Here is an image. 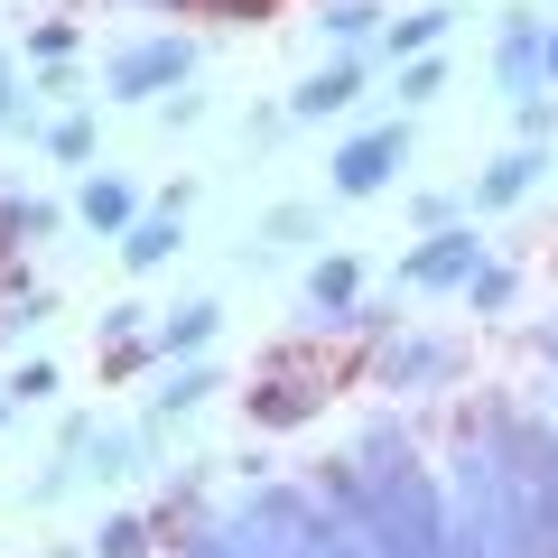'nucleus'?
Listing matches in <instances>:
<instances>
[{
  "mask_svg": "<svg viewBox=\"0 0 558 558\" xmlns=\"http://www.w3.org/2000/svg\"><path fill=\"white\" fill-rule=\"evenodd\" d=\"M215 317H223L215 299H186L178 317H159V336H149V344H159V363H168V354L186 363V354H196V344H215Z\"/></svg>",
  "mask_w": 558,
  "mask_h": 558,
  "instance_id": "obj_10",
  "label": "nucleus"
},
{
  "mask_svg": "<svg viewBox=\"0 0 558 558\" xmlns=\"http://www.w3.org/2000/svg\"><path fill=\"white\" fill-rule=\"evenodd\" d=\"M84 447H94V475H131V438H112V428H94Z\"/></svg>",
  "mask_w": 558,
  "mask_h": 558,
  "instance_id": "obj_25",
  "label": "nucleus"
},
{
  "mask_svg": "<svg viewBox=\"0 0 558 558\" xmlns=\"http://www.w3.org/2000/svg\"><path fill=\"white\" fill-rule=\"evenodd\" d=\"M47 149H57V159H94V112H65L57 131H47Z\"/></svg>",
  "mask_w": 558,
  "mask_h": 558,
  "instance_id": "obj_19",
  "label": "nucleus"
},
{
  "mask_svg": "<svg viewBox=\"0 0 558 558\" xmlns=\"http://www.w3.org/2000/svg\"><path fill=\"white\" fill-rule=\"evenodd\" d=\"M494 75H502V94H512V102H539V75H549V28H539V20H502Z\"/></svg>",
  "mask_w": 558,
  "mask_h": 558,
  "instance_id": "obj_5",
  "label": "nucleus"
},
{
  "mask_svg": "<svg viewBox=\"0 0 558 558\" xmlns=\"http://www.w3.org/2000/svg\"><path fill=\"white\" fill-rule=\"evenodd\" d=\"M457 373V354H447L438 336H400L391 354H381V391H418V381H447Z\"/></svg>",
  "mask_w": 558,
  "mask_h": 558,
  "instance_id": "obj_7",
  "label": "nucleus"
},
{
  "mask_svg": "<svg viewBox=\"0 0 558 558\" xmlns=\"http://www.w3.org/2000/svg\"><path fill=\"white\" fill-rule=\"evenodd\" d=\"M178 242H186V233H178V215L159 205V215H140L131 233H121V270H159V260L178 252Z\"/></svg>",
  "mask_w": 558,
  "mask_h": 558,
  "instance_id": "obj_12",
  "label": "nucleus"
},
{
  "mask_svg": "<svg viewBox=\"0 0 558 558\" xmlns=\"http://www.w3.org/2000/svg\"><path fill=\"white\" fill-rule=\"evenodd\" d=\"M512 289H521V270H502V260H484V279L465 289V299H475L484 317H494V307H512Z\"/></svg>",
  "mask_w": 558,
  "mask_h": 558,
  "instance_id": "obj_20",
  "label": "nucleus"
},
{
  "mask_svg": "<svg viewBox=\"0 0 558 558\" xmlns=\"http://www.w3.org/2000/svg\"><path fill=\"white\" fill-rule=\"evenodd\" d=\"M447 20H457V10H410V20H391V28H381V47H391V65L428 57V47L447 38Z\"/></svg>",
  "mask_w": 558,
  "mask_h": 558,
  "instance_id": "obj_13",
  "label": "nucleus"
},
{
  "mask_svg": "<svg viewBox=\"0 0 558 558\" xmlns=\"http://www.w3.org/2000/svg\"><path fill=\"white\" fill-rule=\"evenodd\" d=\"M94 549H102V558H140V549H149V521H140V512L102 521V539H94Z\"/></svg>",
  "mask_w": 558,
  "mask_h": 558,
  "instance_id": "obj_18",
  "label": "nucleus"
},
{
  "mask_svg": "<svg viewBox=\"0 0 558 558\" xmlns=\"http://www.w3.org/2000/svg\"><path fill=\"white\" fill-rule=\"evenodd\" d=\"M475 279H484V242L465 233V223L428 233L410 260H400V289H475Z\"/></svg>",
  "mask_w": 558,
  "mask_h": 558,
  "instance_id": "obj_4",
  "label": "nucleus"
},
{
  "mask_svg": "<svg viewBox=\"0 0 558 558\" xmlns=\"http://www.w3.org/2000/svg\"><path fill=\"white\" fill-rule=\"evenodd\" d=\"M0 233H10V242H38V233H57V205H38V196H10V205H0Z\"/></svg>",
  "mask_w": 558,
  "mask_h": 558,
  "instance_id": "obj_17",
  "label": "nucleus"
},
{
  "mask_svg": "<svg viewBox=\"0 0 558 558\" xmlns=\"http://www.w3.org/2000/svg\"><path fill=\"white\" fill-rule=\"evenodd\" d=\"M168 10H205V20H270L279 0H168Z\"/></svg>",
  "mask_w": 558,
  "mask_h": 558,
  "instance_id": "obj_21",
  "label": "nucleus"
},
{
  "mask_svg": "<svg viewBox=\"0 0 558 558\" xmlns=\"http://www.w3.org/2000/svg\"><path fill=\"white\" fill-rule=\"evenodd\" d=\"M186 558H260V549H242V531H196Z\"/></svg>",
  "mask_w": 558,
  "mask_h": 558,
  "instance_id": "obj_26",
  "label": "nucleus"
},
{
  "mask_svg": "<svg viewBox=\"0 0 558 558\" xmlns=\"http://www.w3.org/2000/svg\"><path fill=\"white\" fill-rule=\"evenodd\" d=\"M549 84H558V20H549Z\"/></svg>",
  "mask_w": 558,
  "mask_h": 558,
  "instance_id": "obj_28",
  "label": "nucleus"
},
{
  "mask_svg": "<svg viewBox=\"0 0 558 558\" xmlns=\"http://www.w3.org/2000/svg\"><path fill=\"white\" fill-rule=\"evenodd\" d=\"M10 410H20V400H10V391H0V428H10Z\"/></svg>",
  "mask_w": 558,
  "mask_h": 558,
  "instance_id": "obj_30",
  "label": "nucleus"
},
{
  "mask_svg": "<svg viewBox=\"0 0 558 558\" xmlns=\"http://www.w3.org/2000/svg\"><path fill=\"white\" fill-rule=\"evenodd\" d=\"M186 75H196V38H131L102 65V84H112L121 102H159V94H178Z\"/></svg>",
  "mask_w": 558,
  "mask_h": 558,
  "instance_id": "obj_2",
  "label": "nucleus"
},
{
  "mask_svg": "<svg viewBox=\"0 0 558 558\" xmlns=\"http://www.w3.org/2000/svg\"><path fill=\"white\" fill-rule=\"evenodd\" d=\"M539 354H549V363H558V326H549V336H539Z\"/></svg>",
  "mask_w": 558,
  "mask_h": 558,
  "instance_id": "obj_29",
  "label": "nucleus"
},
{
  "mask_svg": "<svg viewBox=\"0 0 558 558\" xmlns=\"http://www.w3.org/2000/svg\"><path fill=\"white\" fill-rule=\"evenodd\" d=\"M410 168V131L400 121H381V131H354L336 149V196H381V186Z\"/></svg>",
  "mask_w": 558,
  "mask_h": 558,
  "instance_id": "obj_3",
  "label": "nucleus"
},
{
  "mask_svg": "<svg viewBox=\"0 0 558 558\" xmlns=\"http://www.w3.org/2000/svg\"><path fill=\"white\" fill-rule=\"evenodd\" d=\"M75 215L94 223V233H131V186H121V178H94V186L75 196Z\"/></svg>",
  "mask_w": 558,
  "mask_h": 558,
  "instance_id": "obj_14",
  "label": "nucleus"
},
{
  "mask_svg": "<svg viewBox=\"0 0 558 558\" xmlns=\"http://www.w3.org/2000/svg\"><path fill=\"white\" fill-rule=\"evenodd\" d=\"M233 531H242V549H260V558H373L317 494H299V484H252V502H242Z\"/></svg>",
  "mask_w": 558,
  "mask_h": 558,
  "instance_id": "obj_1",
  "label": "nucleus"
},
{
  "mask_svg": "<svg viewBox=\"0 0 558 558\" xmlns=\"http://www.w3.org/2000/svg\"><path fill=\"white\" fill-rule=\"evenodd\" d=\"M28 57H47V65H65V57H75V28H65V20H47V28H28Z\"/></svg>",
  "mask_w": 558,
  "mask_h": 558,
  "instance_id": "obj_23",
  "label": "nucleus"
},
{
  "mask_svg": "<svg viewBox=\"0 0 558 558\" xmlns=\"http://www.w3.org/2000/svg\"><path fill=\"white\" fill-rule=\"evenodd\" d=\"M10 121H20V102H10V65H0V131H10Z\"/></svg>",
  "mask_w": 558,
  "mask_h": 558,
  "instance_id": "obj_27",
  "label": "nucleus"
},
{
  "mask_svg": "<svg viewBox=\"0 0 558 558\" xmlns=\"http://www.w3.org/2000/svg\"><path fill=\"white\" fill-rule=\"evenodd\" d=\"M539 168H549V149H531V140H521V149H502V159L475 178V205H521Z\"/></svg>",
  "mask_w": 558,
  "mask_h": 558,
  "instance_id": "obj_9",
  "label": "nucleus"
},
{
  "mask_svg": "<svg viewBox=\"0 0 558 558\" xmlns=\"http://www.w3.org/2000/svg\"><path fill=\"white\" fill-rule=\"evenodd\" d=\"M354 94H363V57H336V65H317V75L289 94V121H336Z\"/></svg>",
  "mask_w": 558,
  "mask_h": 558,
  "instance_id": "obj_6",
  "label": "nucleus"
},
{
  "mask_svg": "<svg viewBox=\"0 0 558 558\" xmlns=\"http://www.w3.org/2000/svg\"><path fill=\"white\" fill-rule=\"evenodd\" d=\"M47 391H57V363H20V373H10V400H20V410L47 400Z\"/></svg>",
  "mask_w": 558,
  "mask_h": 558,
  "instance_id": "obj_24",
  "label": "nucleus"
},
{
  "mask_svg": "<svg viewBox=\"0 0 558 558\" xmlns=\"http://www.w3.org/2000/svg\"><path fill=\"white\" fill-rule=\"evenodd\" d=\"M354 307H363V270H354V260H317V270H307V317H326V326H344V317H354Z\"/></svg>",
  "mask_w": 558,
  "mask_h": 558,
  "instance_id": "obj_8",
  "label": "nucleus"
},
{
  "mask_svg": "<svg viewBox=\"0 0 558 558\" xmlns=\"http://www.w3.org/2000/svg\"><path fill=\"white\" fill-rule=\"evenodd\" d=\"M317 381H260V391H252V418H260V428H299V418H317Z\"/></svg>",
  "mask_w": 558,
  "mask_h": 558,
  "instance_id": "obj_11",
  "label": "nucleus"
},
{
  "mask_svg": "<svg viewBox=\"0 0 558 558\" xmlns=\"http://www.w3.org/2000/svg\"><path fill=\"white\" fill-rule=\"evenodd\" d=\"M391 94H400V102H438V94H447V65H438V57L391 65Z\"/></svg>",
  "mask_w": 558,
  "mask_h": 558,
  "instance_id": "obj_16",
  "label": "nucleus"
},
{
  "mask_svg": "<svg viewBox=\"0 0 558 558\" xmlns=\"http://www.w3.org/2000/svg\"><path fill=\"white\" fill-rule=\"evenodd\" d=\"M205 391H215V373H205V363H178V373L159 381V400H149V410H159V418H186Z\"/></svg>",
  "mask_w": 558,
  "mask_h": 558,
  "instance_id": "obj_15",
  "label": "nucleus"
},
{
  "mask_svg": "<svg viewBox=\"0 0 558 558\" xmlns=\"http://www.w3.org/2000/svg\"><path fill=\"white\" fill-rule=\"evenodd\" d=\"M0 252H10V233H0Z\"/></svg>",
  "mask_w": 558,
  "mask_h": 558,
  "instance_id": "obj_31",
  "label": "nucleus"
},
{
  "mask_svg": "<svg viewBox=\"0 0 558 558\" xmlns=\"http://www.w3.org/2000/svg\"><path fill=\"white\" fill-rule=\"evenodd\" d=\"M373 20H381V0H336V10H326V28H336V38H363Z\"/></svg>",
  "mask_w": 558,
  "mask_h": 558,
  "instance_id": "obj_22",
  "label": "nucleus"
}]
</instances>
